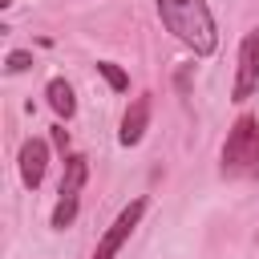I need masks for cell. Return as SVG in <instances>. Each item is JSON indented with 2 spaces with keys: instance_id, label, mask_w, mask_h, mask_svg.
<instances>
[{
  "instance_id": "ba28073f",
  "label": "cell",
  "mask_w": 259,
  "mask_h": 259,
  "mask_svg": "<svg viewBox=\"0 0 259 259\" xmlns=\"http://www.w3.org/2000/svg\"><path fill=\"white\" fill-rule=\"evenodd\" d=\"M49 105H53V113H61V117H73L77 113V101H73V89H69V81H49Z\"/></svg>"
},
{
  "instance_id": "8992f818",
  "label": "cell",
  "mask_w": 259,
  "mask_h": 259,
  "mask_svg": "<svg viewBox=\"0 0 259 259\" xmlns=\"http://www.w3.org/2000/svg\"><path fill=\"white\" fill-rule=\"evenodd\" d=\"M146 125H150V93H142V97L130 101V109H125V117H121L117 142H121V146H138L142 134H146Z\"/></svg>"
},
{
  "instance_id": "7c38bea8",
  "label": "cell",
  "mask_w": 259,
  "mask_h": 259,
  "mask_svg": "<svg viewBox=\"0 0 259 259\" xmlns=\"http://www.w3.org/2000/svg\"><path fill=\"white\" fill-rule=\"evenodd\" d=\"M53 142H57V150L65 154V146H69V134H65V125H53Z\"/></svg>"
},
{
  "instance_id": "3957f363",
  "label": "cell",
  "mask_w": 259,
  "mask_h": 259,
  "mask_svg": "<svg viewBox=\"0 0 259 259\" xmlns=\"http://www.w3.org/2000/svg\"><path fill=\"white\" fill-rule=\"evenodd\" d=\"M259 89V28H251L239 45V69H235V101H247Z\"/></svg>"
},
{
  "instance_id": "5b68a950",
  "label": "cell",
  "mask_w": 259,
  "mask_h": 259,
  "mask_svg": "<svg viewBox=\"0 0 259 259\" xmlns=\"http://www.w3.org/2000/svg\"><path fill=\"white\" fill-rule=\"evenodd\" d=\"M45 166H49V146H45L40 138H28V142L20 146V182H24L28 190H36V186L45 182Z\"/></svg>"
},
{
  "instance_id": "52a82bcc",
  "label": "cell",
  "mask_w": 259,
  "mask_h": 259,
  "mask_svg": "<svg viewBox=\"0 0 259 259\" xmlns=\"http://www.w3.org/2000/svg\"><path fill=\"white\" fill-rule=\"evenodd\" d=\"M85 178H89V162L81 154H69L65 158V174H61V198H77Z\"/></svg>"
},
{
  "instance_id": "6da1fadb",
  "label": "cell",
  "mask_w": 259,
  "mask_h": 259,
  "mask_svg": "<svg viewBox=\"0 0 259 259\" xmlns=\"http://www.w3.org/2000/svg\"><path fill=\"white\" fill-rule=\"evenodd\" d=\"M158 16H162V24H166L186 49H194L198 57L214 53L219 32H214V16H210L206 0H158Z\"/></svg>"
},
{
  "instance_id": "277c9868",
  "label": "cell",
  "mask_w": 259,
  "mask_h": 259,
  "mask_svg": "<svg viewBox=\"0 0 259 259\" xmlns=\"http://www.w3.org/2000/svg\"><path fill=\"white\" fill-rule=\"evenodd\" d=\"M142 210H146V198H134L117 219H113V227L101 235V243H97V251H93V259H113L121 247H125V239L134 235V227H138V219H142Z\"/></svg>"
},
{
  "instance_id": "7a4b0ae2",
  "label": "cell",
  "mask_w": 259,
  "mask_h": 259,
  "mask_svg": "<svg viewBox=\"0 0 259 259\" xmlns=\"http://www.w3.org/2000/svg\"><path fill=\"white\" fill-rule=\"evenodd\" d=\"M251 170H259V121L243 113L223 142V174H251Z\"/></svg>"
},
{
  "instance_id": "30bf717a",
  "label": "cell",
  "mask_w": 259,
  "mask_h": 259,
  "mask_svg": "<svg viewBox=\"0 0 259 259\" xmlns=\"http://www.w3.org/2000/svg\"><path fill=\"white\" fill-rule=\"evenodd\" d=\"M97 73H101V77H105L113 89H130V77H125V73H121L113 61H97Z\"/></svg>"
},
{
  "instance_id": "8fae6325",
  "label": "cell",
  "mask_w": 259,
  "mask_h": 259,
  "mask_svg": "<svg viewBox=\"0 0 259 259\" xmlns=\"http://www.w3.org/2000/svg\"><path fill=\"white\" fill-rule=\"evenodd\" d=\"M28 65H32V53L16 49V53H8V65H4V69H8V73H24Z\"/></svg>"
},
{
  "instance_id": "9c48e42d",
  "label": "cell",
  "mask_w": 259,
  "mask_h": 259,
  "mask_svg": "<svg viewBox=\"0 0 259 259\" xmlns=\"http://www.w3.org/2000/svg\"><path fill=\"white\" fill-rule=\"evenodd\" d=\"M73 219H77V198H61V202H57V210H53V227H57V231H65Z\"/></svg>"
}]
</instances>
